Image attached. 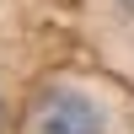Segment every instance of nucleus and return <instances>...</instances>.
Segmentation results:
<instances>
[{
  "instance_id": "1",
  "label": "nucleus",
  "mask_w": 134,
  "mask_h": 134,
  "mask_svg": "<svg viewBox=\"0 0 134 134\" xmlns=\"http://www.w3.org/2000/svg\"><path fill=\"white\" fill-rule=\"evenodd\" d=\"M32 134H107V124H102L91 97L70 91V86H54L32 102Z\"/></svg>"
},
{
  "instance_id": "2",
  "label": "nucleus",
  "mask_w": 134,
  "mask_h": 134,
  "mask_svg": "<svg viewBox=\"0 0 134 134\" xmlns=\"http://www.w3.org/2000/svg\"><path fill=\"white\" fill-rule=\"evenodd\" d=\"M118 11H124V16H129V21H134V0H118Z\"/></svg>"
}]
</instances>
